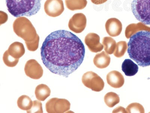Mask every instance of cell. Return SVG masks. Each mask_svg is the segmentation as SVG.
I'll return each mask as SVG.
<instances>
[{
    "mask_svg": "<svg viewBox=\"0 0 150 113\" xmlns=\"http://www.w3.org/2000/svg\"><path fill=\"white\" fill-rule=\"evenodd\" d=\"M85 49L82 41L71 32L59 30L45 39L41 48V59L51 72L68 77L83 61Z\"/></svg>",
    "mask_w": 150,
    "mask_h": 113,
    "instance_id": "obj_1",
    "label": "cell"
},
{
    "mask_svg": "<svg viewBox=\"0 0 150 113\" xmlns=\"http://www.w3.org/2000/svg\"><path fill=\"white\" fill-rule=\"evenodd\" d=\"M128 53L131 59L142 67L150 66V31H140L130 38Z\"/></svg>",
    "mask_w": 150,
    "mask_h": 113,
    "instance_id": "obj_2",
    "label": "cell"
},
{
    "mask_svg": "<svg viewBox=\"0 0 150 113\" xmlns=\"http://www.w3.org/2000/svg\"><path fill=\"white\" fill-rule=\"evenodd\" d=\"M8 11L13 16L31 17L38 13L41 0H5Z\"/></svg>",
    "mask_w": 150,
    "mask_h": 113,
    "instance_id": "obj_3",
    "label": "cell"
},
{
    "mask_svg": "<svg viewBox=\"0 0 150 113\" xmlns=\"http://www.w3.org/2000/svg\"><path fill=\"white\" fill-rule=\"evenodd\" d=\"M131 10L138 21L150 25V0H133Z\"/></svg>",
    "mask_w": 150,
    "mask_h": 113,
    "instance_id": "obj_4",
    "label": "cell"
},
{
    "mask_svg": "<svg viewBox=\"0 0 150 113\" xmlns=\"http://www.w3.org/2000/svg\"><path fill=\"white\" fill-rule=\"evenodd\" d=\"M82 82L86 87L92 91L99 92L102 91L104 83L101 77L92 71H89L83 75Z\"/></svg>",
    "mask_w": 150,
    "mask_h": 113,
    "instance_id": "obj_5",
    "label": "cell"
},
{
    "mask_svg": "<svg viewBox=\"0 0 150 113\" xmlns=\"http://www.w3.org/2000/svg\"><path fill=\"white\" fill-rule=\"evenodd\" d=\"M71 104L65 99L53 98L50 99L45 104L47 112L49 113H63L69 111Z\"/></svg>",
    "mask_w": 150,
    "mask_h": 113,
    "instance_id": "obj_6",
    "label": "cell"
},
{
    "mask_svg": "<svg viewBox=\"0 0 150 113\" xmlns=\"http://www.w3.org/2000/svg\"><path fill=\"white\" fill-rule=\"evenodd\" d=\"M24 69L27 76L35 80L40 79L43 74L42 67L35 59L28 60L25 64Z\"/></svg>",
    "mask_w": 150,
    "mask_h": 113,
    "instance_id": "obj_7",
    "label": "cell"
},
{
    "mask_svg": "<svg viewBox=\"0 0 150 113\" xmlns=\"http://www.w3.org/2000/svg\"><path fill=\"white\" fill-rule=\"evenodd\" d=\"M108 84L115 88H120L124 84L125 79L121 73L117 71H112L107 75Z\"/></svg>",
    "mask_w": 150,
    "mask_h": 113,
    "instance_id": "obj_8",
    "label": "cell"
},
{
    "mask_svg": "<svg viewBox=\"0 0 150 113\" xmlns=\"http://www.w3.org/2000/svg\"><path fill=\"white\" fill-rule=\"evenodd\" d=\"M111 61L110 56L108 54L104 51L101 53L97 54L93 59V63L97 68L100 69H104L107 68Z\"/></svg>",
    "mask_w": 150,
    "mask_h": 113,
    "instance_id": "obj_9",
    "label": "cell"
},
{
    "mask_svg": "<svg viewBox=\"0 0 150 113\" xmlns=\"http://www.w3.org/2000/svg\"><path fill=\"white\" fill-rule=\"evenodd\" d=\"M122 69L126 76H133L138 72L139 67L130 59H126L122 64Z\"/></svg>",
    "mask_w": 150,
    "mask_h": 113,
    "instance_id": "obj_10",
    "label": "cell"
},
{
    "mask_svg": "<svg viewBox=\"0 0 150 113\" xmlns=\"http://www.w3.org/2000/svg\"><path fill=\"white\" fill-rule=\"evenodd\" d=\"M7 50L9 54L16 59H19L23 56L25 52L23 44L18 42L12 44Z\"/></svg>",
    "mask_w": 150,
    "mask_h": 113,
    "instance_id": "obj_11",
    "label": "cell"
},
{
    "mask_svg": "<svg viewBox=\"0 0 150 113\" xmlns=\"http://www.w3.org/2000/svg\"><path fill=\"white\" fill-rule=\"evenodd\" d=\"M51 90L46 84H40L36 87V97L40 101H44L50 96Z\"/></svg>",
    "mask_w": 150,
    "mask_h": 113,
    "instance_id": "obj_12",
    "label": "cell"
},
{
    "mask_svg": "<svg viewBox=\"0 0 150 113\" xmlns=\"http://www.w3.org/2000/svg\"><path fill=\"white\" fill-rule=\"evenodd\" d=\"M85 43L90 51L94 53L101 51L103 49V45L99 41V38L87 37Z\"/></svg>",
    "mask_w": 150,
    "mask_h": 113,
    "instance_id": "obj_13",
    "label": "cell"
},
{
    "mask_svg": "<svg viewBox=\"0 0 150 113\" xmlns=\"http://www.w3.org/2000/svg\"><path fill=\"white\" fill-rule=\"evenodd\" d=\"M17 104L18 107L21 110L27 111L31 109L33 102L29 96L23 95L18 98Z\"/></svg>",
    "mask_w": 150,
    "mask_h": 113,
    "instance_id": "obj_14",
    "label": "cell"
},
{
    "mask_svg": "<svg viewBox=\"0 0 150 113\" xmlns=\"http://www.w3.org/2000/svg\"><path fill=\"white\" fill-rule=\"evenodd\" d=\"M104 101L107 106L112 108L120 103V98L117 94L109 92L104 96Z\"/></svg>",
    "mask_w": 150,
    "mask_h": 113,
    "instance_id": "obj_15",
    "label": "cell"
},
{
    "mask_svg": "<svg viewBox=\"0 0 150 113\" xmlns=\"http://www.w3.org/2000/svg\"><path fill=\"white\" fill-rule=\"evenodd\" d=\"M104 50L108 54H112L114 52L116 49V42L110 38H105L103 41Z\"/></svg>",
    "mask_w": 150,
    "mask_h": 113,
    "instance_id": "obj_16",
    "label": "cell"
},
{
    "mask_svg": "<svg viewBox=\"0 0 150 113\" xmlns=\"http://www.w3.org/2000/svg\"><path fill=\"white\" fill-rule=\"evenodd\" d=\"M4 62L7 67H14L17 65L19 60V59H16L9 54L8 50L4 53L3 57Z\"/></svg>",
    "mask_w": 150,
    "mask_h": 113,
    "instance_id": "obj_17",
    "label": "cell"
},
{
    "mask_svg": "<svg viewBox=\"0 0 150 113\" xmlns=\"http://www.w3.org/2000/svg\"><path fill=\"white\" fill-rule=\"evenodd\" d=\"M127 49V45L125 41H120L117 43L114 55L116 57L120 58L124 56Z\"/></svg>",
    "mask_w": 150,
    "mask_h": 113,
    "instance_id": "obj_18",
    "label": "cell"
},
{
    "mask_svg": "<svg viewBox=\"0 0 150 113\" xmlns=\"http://www.w3.org/2000/svg\"><path fill=\"white\" fill-rule=\"evenodd\" d=\"M127 113H143L144 112L142 106L140 104L134 103L131 104L126 108Z\"/></svg>",
    "mask_w": 150,
    "mask_h": 113,
    "instance_id": "obj_19",
    "label": "cell"
},
{
    "mask_svg": "<svg viewBox=\"0 0 150 113\" xmlns=\"http://www.w3.org/2000/svg\"><path fill=\"white\" fill-rule=\"evenodd\" d=\"M42 104L38 100L33 101V106L30 110L26 111L27 113H43L42 109Z\"/></svg>",
    "mask_w": 150,
    "mask_h": 113,
    "instance_id": "obj_20",
    "label": "cell"
},
{
    "mask_svg": "<svg viewBox=\"0 0 150 113\" xmlns=\"http://www.w3.org/2000/svg\"><path fill=\"white\" fill-rule=\"evenodd\" d=\"M26 46L28 50L30 51H35L38 48L39 39L33 42H26Z\"/></svg>",
    "mask_w": 150,
    "mask_h": 113,
    "instance_id": "obj_21",
    "label": "cell"
},
{
    "mask_svg": "<svg viewBox=\"0 0 150 113\" xmlns=\"http://www.w3.org/2000/svg\"><path fill=\"white\" fill-rule=\"evenodd\" d=\"M127 113L124 107H119L115 109L112 111V113Z\"/></svg>",
    "mask_w": 150,
    "mask_h": 113,
    "instance_id": "obj_22",
    "label": "cell"
}]
</instances>
